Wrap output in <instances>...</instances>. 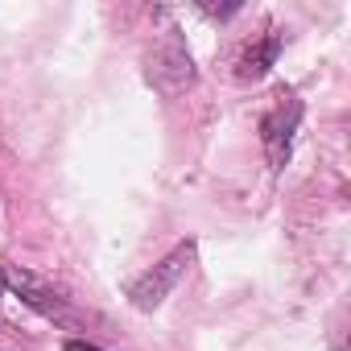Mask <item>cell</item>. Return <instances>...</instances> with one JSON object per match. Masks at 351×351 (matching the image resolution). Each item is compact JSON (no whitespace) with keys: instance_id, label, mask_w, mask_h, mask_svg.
<instances>
[{"instance_id":"cell-3","label":"cell","mask_w":351,"mask_h":351,"mask_svg":"<svg viewBox=\"0 0 351 351\" xmlns=\"http://www.w3.org/2000/svg\"><path fill=\"white\" fill-rule=\"evenodd\" d=\"M5 277H9V289L17 293V302H21V306H29V310H38V314H46V318H62V314L71 310V302H66V293H62V289H54L50 281H42L38 273H21V269H5Z\"/></svg>"},{"instance_id":"cell-6","label":"cell","mask_w":351,"mask_h":351,"mask_svg":"<svg viewBox=\"0 0 351 351\" xmlns=\"http://www.w3.org/2000/svg\"><path fill=\"white\" fill-rule=\"evenodd\" d=\"M5 293H9V277H5V269H0V302H5Z\"/></svg>"},{"instance_id":"cell-4","label":"cell","mask_w":351,"mask_h":351,"mask_svg":"<svg viewBox=\"0 0 351 351\" xmlns=\"http://www.w3.org/2000/svg\"><path fill=\"white\" fill-rule=\"evenodd\" d=\"M277 54H281V34L277 29H265V34H256L248 46H244V54H240V79H265L269 75V66L277 62Z\"/></svg>"},{"instance_id":"cell-1","label":"cell","mask_w":351,"mask_h":351,"mask_svg":"<svg viewBox=\"0 0 351 351\" xmlns=\"http://www.w3.org/2000/svg\"><path fill=\"white\" fill-rule=\"evenodd\" d=\"M191 261H195V244H178L165 261H157L149 273H141V277L132 281V289H128L132 306H136V310H157V306L169 298V289L182 281V273L191 269Z\"/></svg>"},{"instance_id":"cell-2","label":"cell","mask_w":351,"mask_h":351,"mask_svg":"<svg viewBox=\"0 0 351 351\" xmlns=\"http://www.w3.org/2000/svg\"><path fill=\"white\" fill-rule=\"evenodd\" d=\"M298 124H302V104L293 95H281V104H273L261 116V141H265V153H269V165L273 169H285Z\"/></svg>"},{"instance_id":"cell-5","label":"cell","mask_w":351,"mask_h":351,"mask_svg":"<svg viewBox=\"0 0 351 351\" xmlns=\"http://www.w3.org/2000/svg\"><path fill=\"white\" fill-rule=\"evenodd\" d=\"M66 351H104V347H95V343H83V339H71V343H66Z\"/></svg>"}]
</instances>
